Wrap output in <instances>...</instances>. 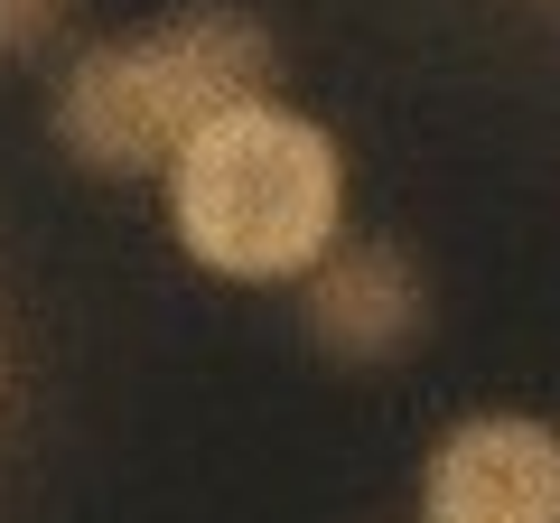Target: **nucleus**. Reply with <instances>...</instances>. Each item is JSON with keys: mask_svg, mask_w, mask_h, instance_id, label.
<instances>
[{"mask_svg": "<svg viewBox=\"0 0 560 523\" xmlns=\"http://www.w3.org/2000/svg\"><path fill=\"white\" fill-rule=\"evenodd\" d=\"M280 47L253 10H178L160 28L103 38L66 66L57 84V141L94 178H140V168H178L197 131H215L243 103H271Z\"/></svg>", "mask_w": 560, "mask_h": 523, "instance_id": "f257e3e1", "label": "nucleus"}, {"mask_svg": "<svg viewBox=\"0 0 560 523\" xmlns=\"http://www.w3.org/2000/svg\"><path fill=\"white\" fill-rule=\"evenodd\" d=\"M420 523H560V430L533 411H467L430 449Z\"/></svg>", "mask_w": 560, "mask_h": 523, "instance_id": "7ed1b4c3", "label": "nucleus"}, {"mask_svg": "<svg viewBox=\"0 0 560 523\" xmlns=\"http://www.w3.org/2000/svg\"><path fill=\"white\" fill-rule=\"evenodd\" d=\"M66 20H75V0H0V57H38V47H57Z\"/></svg>", "mask_w": 560, "mask_h": 523, "instance_id": "39448f33", "label": "nucleus"}, {"mask_svg": "<svg viewBox=\"0 0 560 523\" xmlns=\"http://www.w3.org/2000/svg\"><path fill=\"white\" fill-rule=\"evenodd\" d=\"M168 224L224 281H308L346 224V160L308 113L243 103L168 168Z\"/></svg>", "mask_w": 560, "mask_h": 523, "instance_id": "f03ea898", "label": "nucleus"}, {"mask_svg": "<svg viewBox=\"0 0 560 523\" xmlns=\"http://www.w3.org/2000/svg\"><path fill=\"white\" fill-rule=\"evenodd\" d=\"M300 318L337 364H393L430 327V281H420V262L401 243L364 234V243H337L300 281Z\"/></svg>", "mask_w": 560, "mask_h": 523, "instance_id": "20e7f679", "label": "nucleus"}]
</instances>
